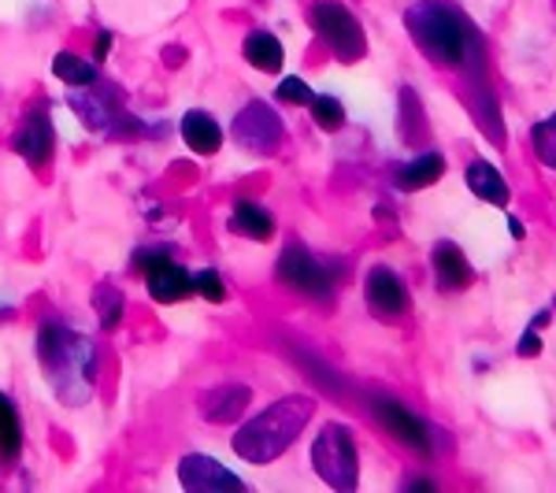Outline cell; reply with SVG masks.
<instances>
[{
    "label": "cell",
    "instance_id": "obj_30",
    "mask_svg": "<svg viewBox=\"0 0 556 493\" xmlns=\"http://www.w3.org/2000/svg\"><path fill=\"white\" fill-rule=\"evenodd\" d=\"M412 490H438L434 482H427V479H416V482H408Z\"/></svg>",
    "mask_w": 556,
    "mask_h": 493
},
{
    "label": "cell",
    "instance_id": "obj_11",
    "mask_svg": "<svg viewBox=\"0 0 556 493\" xmlns=\"http://www.w3.org/2000/svg\"><path fill=\"white\" fill-rule=\"evenodd\" d=\"M364 290H367V304H371L375 316L397 319L408 312V290H405V282H401V275L390 271V267H371Z\"/></svg>",
    "mask_w": 556,
    "mask_h": 493
},
{
    "label": "cell",
    "instance_id": "obj_23",
    "mask_svg": "<svg viewBox=\"0 0 556 493\" xmlns=\"http://www.w3.org/2000/svg\"><path fill=\"white\" fill-rule=\"evenodd\" d=\"M93 304H97V316H101L104 330L119 327V319H123V293L115 290V286H97Z\"/></svg>",
    "mask_w": 556,
    "mask_h": 493
},
{
    "label": "cell",
    "instance_id": "obj_17",
    "mask_svg": "<svg viewBox=\"0 0 556 493\" xmlns=\"http://www.w3.org/2000/svg\"><path fill=\"white\" fill-rule=\"evenodd\" d=\"M182 138H186V146L193 152H201V156H212V152H219V146H223V130L208 112H186Z\"/></svg>",
    "mask_w": 556,
    "mask_h": 493
},
{
    "label": "cell",
    "instance_id": "obj_18",
    "mask_svg": "<svg viewBox=\"0 0 556 493\" xmlns=\"http://www.w3.org/2000/svg\"><path fill=\"white\" fill-rule=\"evenodd\" d=\"M230 230H235V235H241V238L267 241V238H275V219H271V212H264L260 204L238 201L235 204V215H230Z\"/></svg>",
    "mask_w": 556,
    "mask_h": 493
},
{
    "label": "cell",
    "instance_id": "obj_29",
    "mask_svg": "<svg viewBox=\"0 0 556 493\" xmlns=\"http://www.w3.org/2000/svg\"><path fill=\"white\" fill-rule=\"evenodd\" d=\"M108 52H112V34H101V38H97V60H104Z\"/></svg>",
    "mask_w": 556,
    "mask_h": 493
},
{
    "label": "cell",
    "instance_id": "obj_2",
    "mask_svg": "<svg viewBox=\"0 0 556 493\" xmlns=\"http://www.w3.org/2000/svg\"><path fill=\"white\" fill-rule=\"evenodd\" d=\"M312 412H316V401L304 397V393H293V397L275 401L267 412H260L256 419H249L245 427L235 434V453L249 464H271L278 460L304 427H308Z\"/></svg>",
    "mask_w": 556,
    "mask_h": 493
},
{
    "label": "cell",
    "instance_id": "obj_24",
    "mask_svg": "<svg viewBox=\"0 0 556 493\" xmlns=\"http://www.w3.org/2000/svg\"><path fill=\"white\" fill-rule=\"evenodd\" d=\"M531 141H534L538 160L556 172V115H549V119L538 123V127L531 130Z\"/></svg>",
    "mask_w": 556,
    "mask_h": 493
},
{
    "label": "cell",
    "instance_id": "obj_12",
    "mask_svg": "<svg viewBox=\"0 0 556 493\" xmlns=\"http://www.w3.org/2000/svg\"><path fill=\"white\" fill-rule=\"evenodd\" d=\"M249 401H253V390L249 387H215L201 397V416L208 419V424H235L241 412L249 408Z\"/></svg>",
    "mask_w": 556,
    "mask_h": 493
},
{
    "label": "cell",
    "instance_id": "obj_4",
    "mask_svg": "<svg viewBox=\"0 0 556 493\" xmlns=\"http://www.w3.org/2000/svg\"><path fill=\"white\" fill-rule=\"evenodd\" d=\"M312 464H316V475L330 490H356V482H361V456H356L353 430L345 424L323 427L319 438L312 442Z\"/></svg>",
    "mask_w": 556,
    "mask_h": 493
},
{
    "label": "cell",
    "instance_id": "obj_9",
    "mask_svg": "<svg viewBox=\"0 0 556 493\" xmlns=\"http://www.w3.org/2000/svg\"><path fill=\"white\" fill-rule=\"evenodd\" d=\"M178 482L190 493H241L245 490V482H241L238 475H230L219 460L201 456V453L186 456V460L178 464Z\"/></svg>",
    "mask_w": 556,
    "mask_h": 493
},
{
    "label": "cell",
    "instance_id": "obj_10",
    "mask_svg": "<svg viewBox=\"0 0 556 493\" xmlns=\"http://www.w3.org/2000/svg\"><path fill=\"white\" fill-rule=\"evenodd\" d=\"M371 408H375V419H379V424L390 430L405 450L419 453V456H430V430H427L424 419H416L408 408H401L397 401H386V397L375 401Z\"/></svg>",
    "mask_w": 556,
    "mask_h": 493
},
{
    "label": "cell",
    "instance_id": "obj_26",
    "mask_svg": "<svg viewBox=\"0 0 556 493\" xmlns=\"http://www.w3.org/2000/svg\"><path fill=\"white\" fill-rule=\"evenodd\" d=\"M193 293H201V298L212 301V304H223V301H227V286H223V275L219 271L193 275Z\"/></svg>",
    "mask_w": 556,
    "mask_h": 493
},
{
    "label": "cell",
    "instance_id": "obj_16",
    "mask_svg": "<svg viewBox=\"0 0 556 493\" xmlns=\"http://www.w3.org/2000/svg\"><path fill=\"white\" fill-rule=\"evenodd\" d=\"M241 56H245L256 71H264V75H278V71H282L286 52H282V41H278L275 34L253 30L245 38V45H241Z\"/></svg>",
    "mask_w": 556,
    "mask_h": 493
},
{
    "label": "cell",
    "instance_id": "obj_8",
    "mask_svg": "<svg viewBox=\"0 0 556 493\" xmlns=\"http://www.w3.org/2000/svg\"><path fill=\"white\" fill-rule=\"evenodd\" d=\"M235 138L241 141V149L267 156V152L282 146V119L267 104H249L235 119Z\"/></svg>",
    "mask_w": 556,
    "mask_h": 493
},
{
    "label": "cell",
    "instance_id": "obj_15",
    "mask_svg": "<svg viewBox=\"0 0 556 493\" xmlns=\"http://www.w3.org/2000/svg\"><path fill=\"white\" fill-rule=\"evenodd\" d=\"M468 186L475 197H482L486 204H497V208H505L508 201H513V193H508V182L501 178V172L486 160H471L468 164Z\"/></svg>",
    "mask_w": 556,
    "mask_h": 493
},
{
    "label": "cell",
    "instance_id": "obj_13",
    "mask_svg": "<svg viewBox=\"0 0 556 493\" xmlns=\"http://www.w3.org/2000/svg\"><path fill=\"white\" fill-rule=\"evenodd\" d=\"M15 152H20L30 167L49 164L52 152H56V134H52V123L45 119V115H34V119L20 130V138H15Z\"/></svg>",
    "mask_w": 556,
    "mask_h": 493
},
{
    "label": "cell",
    "instance_id": "obj_22",
    "mask_svg": "<svg viewBox=\"0 0 556 493\" xmlns=\"http://www.w3.org/2000/svg\"><path fill=\"white\" fill-rule=\"evenodd\" d=\"M71 108L78 112V119L86 123L89 130H108V123H112V108H108L101 97H71Z\"/></svg>",
    "mask_w": 556,
    "mask_h": 493
},
{
    "label": "cell",
    "instance_id": "obj_20",
    "mask_svg": "<svg viewBox=\"0 0 556 493\" xmlns=\"http://www.w3.org/2000/svg\"><path fill=\"white\" fill-rule=\"evenodd\" d=\"M23 450V424L15 416V405L0 393V460H20Z\"/></svg>",
    "mask_w": 556,
    "mask_h": 493
},
{
    "label": "cell",
    "instance_id": "obj_14",
    "mask_svg": "<svg viewBox=\"0 0 556 493\" xmlns=\"http://www.w3.org/2000/svg\"><path fill=\"white\" fill-rule=\"evenodd\" d=\"M434 279L442 290H450V293L468 290L471 264H468V256L460 253V245H453V241H438L434 245Z\"/></svg>",
    "mask_w": 556,
    "mask_h": 493
},
{
    "label": "cell",
    "instance_id": "obj_21",
    "mask_svg": "<svg viewBox=\"0 0 556 493\" xmlns=\"http://www.w3.org/2000/svg\"><path fill=\"white\" fill-rule=\"evenodd\" d=\"M52 75L60 78V83L83 89V86H93L97 83V71L89 60H78L75 52H60V56H52Z\"/></svg>",
    "mask_w": 556,
    "mask_h": 493
},
{
    "label": "cell",
    "instance_id": "obj_19",
    "mask_svg": "<svg viewBox=\"0 0 556 493\" xmlns=\"http://www.w3.org/2000/svg\"><path fill=\"white\" fill-rule=\"evenodd\" d=\"M445 172V160L438 156V152H427V156H419V160H412V164H405L397 172V186L401 190H427V186H434L438 178H442Z\"/></svg>",
    "mask_w": 556,
    "mask_h": 493
},
{
    "label": "cell",
    "instance_id": "obj_28",
    "mask_svg": "<svg viewBox=\"0 0 556 493\" xmlns=\"http://www.w3.org/2000/svg\"><path fill=\"white\" fill-rule=\"evenodd\" d=\"M538 353H542V338L523 334V342H519V356H538Z\"/></svg>",
    "mask_w": 556,
    "mask_h": 493
},
{
    "label": "cell",
    "instance_id": "obj_31",
    "mask_svg": "<svg viewBox=\"0 0 556 493\" xmlns=\"http://www.w3.org/2000/svg\"><path fill=\"white\" fill-rule=\"evenodd\" d=\"M508 227H513V238H523V223H519V219H513Z\"/></svg>",
    "mask_w": 556,
    "mask_h": 493
},
{
    "label": "cell",
    "instance_id": "obj_1",
    "mask_svg": "<svg viewBox=\"0 0 556 493\" xmlns=\"http://www.w3.org/2000/svg\"><path fill=\"white\" fill-rule=\"evenodd\" d=\"M405 26L412 41L424 49L430 64L442 67H468L479 56V34L471 30V23L456 12L453 4L442 0H419L416 8H408Z\"/></svg>",
    "mask_w": 556,
    "mask_h": 493
},
{
    "label": "cell",
    "instance_id": "obj_6",
    "mask_svg": "<svg viewBox=\"0 0 556 493\" xmlns=\"http://www.w3.org/2000/svg\"><path fill=\"white\" fill-rule=\"evenodd\" d=\"M278 279H282L290 290L298 293H308V298H330L334 293V282H338V267H327L319 264L316 256H308L301 245H290L278 260Z\"/></svg>",
    "mask_w": 556,
    "mask_h": 493
},
{
    "label": "cell",
    "instance_id": "obj_3",
    "mask_svg": "<svg viewBox=\"0 0 556 493\" xmlns=\"http://www.w3.org/2000/svg\"><path fill=\"white\" fill-rule=\"evenodd\" d=\"M38 356L60 397H67L71 405H83L89 397V390H93V371H97L93 342H86V338L49 323V327H41Z\"/></svg>",
    "mask_w": 556,
    "mask_h": 493
},
{
    "label": "cell",
    "instance_id": "obj_25",
    "mask_svg": "<svg viewBox=\"0 0 556 493\" xmlns=\"http://www.w3.org/2000/svg\"><path fill=\"white\" fill-rule=\"evenodd\" d=\"M312 119H316L323 130H342L345 108L338 97H312Z\"/></svg>",
    "mask_w": 556,
    "mask_h": 493
},
{
    "label": "cell",
    "instance_id": "obj_5",
    "mask_svg": "<svg viewBox=\"0 0 556 493\" xmlns=\"http://www.w3.org/2000/svg\"><path fill=\"white\" fill-rule=\"evenodd\" d=\"M312 26L319 30V38L330 45V49L338 52V60H345V64H353V60H361L367 52V38L361 30V23H356V15L349 12L345 4H338V0H316L312 4Z\"/></svg>",
    "mask_w": 556,
    "mask_h": 493
},
{
    "label": "cell",
    "instance_id": "obj_27",
    "mask_svg": "<svg viewBox=\"0 0 556 493\" xmlns=\"http://www.w3.org/2000/svg\"><path fill=\"white\" fill-rule=\"evenodd\" d=\"M278 101H293V104H312V89H308V83H301V78H282L278 83Z\"/></svg>",
    "mask_w": 556,
    "mask_h": 493
},
{
    "label": "cell",
    "instance_id": "obj_7",
    "mask_svg": "<svg viewBox=\"0 0 556 493\" xmlns=\"http://www.w3.org/2000/svg\"><path fill=\"white\" fill-rule=\"evenodd\" d=\"M141 275H146L149 293L160 304H178L193 293V275L182 264H175L172 256H156V253H141Z\"/></svg>",
    "mask_w": 556,
    "mask_h": 493
}]
</instances>
